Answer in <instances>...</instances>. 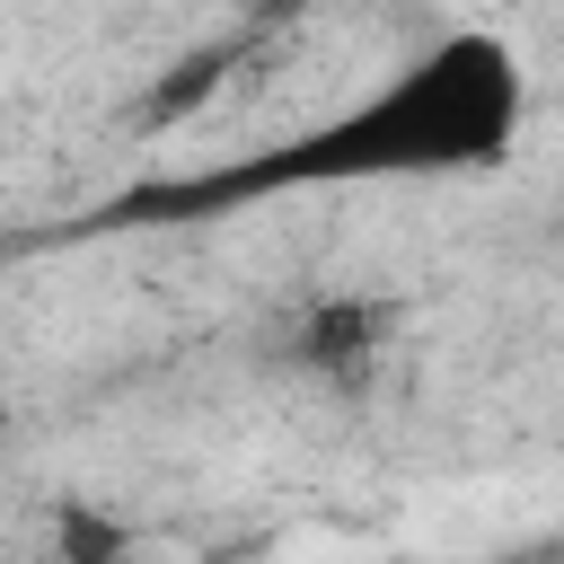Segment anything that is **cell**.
Masks as SVG:
<instances>
[{"label": "cell", "mask_w": 564, "mask_h": 564, "mask_svg": "<svg viewBox=\"0 0 564 564\" xmlns=\"http://www.w3.org/2000/svg\"><path fill=\"white\" fill-rule=\"evenodd\" d=\"M520 123H529V70H520L511 35L449 26L423 53H405L370 97L300 123L291 141H273L238 167L141 185L115 203V220H194V212H229V203H264V194H317V185L485 176L520 150Z\"/></svg>", "instance_id": "6da1fadb"}, {"label": "cell", "mask_w": 564, "mask_h": 564, "mask_svg": "<svg viewBox=\"0 0 564 564\" xmlns=\"http://www.w3.org/2000/svg\"><path fill=\"white\" fill-rule=\"evenodd\" d=\"M282 361H291L300 379L352 397V388H370L379 361H388V308H379V300H352V291L308 300V308L291 317V335H282Z\"/></svg>", "instance_id": "7a4b0ae2"}, {"label": "cell", "mask_w": 564, "mask_h": 564, "mask_svg": "<svg viewBox=\"0 0 564 564\" xmlns=\"http://www.w3.org/2000/svg\"><path fill=\"white\" fill-rule=\"evenodd\" d=\"M62 555H70V564H115V555H123V529L97 520L88 502H70V511H62Z\"/></svg>", "instance_id": "3957f363"}, {"label": "cell", "mask_w": 564, "mask_h": 564, "mask_svg": "<svg viewBox=\"0 0 564 564\" xmlns=\"http://www.w3.org/2000/svg\"><path fill=\"white\" fill-rule=\"evenodd\" d=\"M291 9H308V0H256V18H291Z\"/></svg>", "instance_id": "277c9868"}]
</instances>
